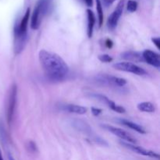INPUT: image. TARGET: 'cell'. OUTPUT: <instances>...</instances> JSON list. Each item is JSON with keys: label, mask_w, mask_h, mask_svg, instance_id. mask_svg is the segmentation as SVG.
<instances>
[{"label": "cell", "mask_w": 160, "mask_h": 160, "mask_svg": "<svg viewBox=\"0 0 160 160\" xmlns=\"http://www.w3.org/2000/svg\"><path fill=\"white\" fill-rule=\"evenodd\" d=\"M38 58L44 74L48 81L60 82L67 78L70 69L60 56L45 49H42L39 52Z\"/></svg>", "instance_id": "obj_1"}, {"label": "cell", "mask_w": 160, "mask_h": 160, "mask_svg": "<svg viewBox=\"0 0 160 160\" xmlns=\"http://www.w3.org/2000/svg\"><path fill=\"white\" fill-rule=\"evenodd\" d=\"M49 7L48 0H39L34 9L31 16V28L33 30H38L40 27L41 22L44 16L48 12Z\"/></svg>", "instance_id": "obj_2"}, {"label": "cell", "mask_w": 160, "mask_h": 160, "mask_svg": "<svg viewBox=\"0 0 160 160\" xmlns=\"http://www.w3.org/2000/svg\"><path fill=\"white\" fill-rule=\"evenodd\" d=\"M95 81L98 84L102 85L114 86V87H123L127 84V81L124 78L108 74L97 75L95 78Z\"/></svg>", "instance_id": "obj_3"}, {"label": "cell", "mask_w": 160, "mask_h": 160, "mask_svg": "<svg viewBox=\"0 0 160 160\" xmlns=\"http://www.w3.org/2000/svg\"><path fill=\"white\" fill-rule=\"evenodd\" d=\"M17 100V86L16 84H13L10 88V91L9 93V98H8L7 102V109H6V117H7V122L10 124L13 119L14 113H15L16 104Z\"/></svg>", "instance_id": "obj_4"}, {"label": "cell", "mask_w": 160, "mask_h": 160, "mask_svg": "<svg viewBox=\"0 0 160 160\" xmlns=\"http://www.w3.org/2000/svg\"><path fill=\"white\" fill-rule=\"evenodd\" d=\"M114 69L120 71L128 72V73H134L135 75L138 76H144L147 74V72L145 69L139 66L136 65L134 62H120L115 63L113 65Z\"/></svg>", "instance_id": "obj_5"}, {"label": "cell", "mask_w": 160, "mask_h": 160, "mask_svg": "<svg viewBox=\"0 0 160 160\" xmlns=\"http://www.w3.org/2000/svg\"><path fill=\"white\" fill-rule=\"evenodd\" d=\"M73 125L77 130H78V131H81V132L84 133V134H86V135L88 136L89 138H92V140L95 142H96V143H101L102 145H106V142H105V141H103L100 137L95 135V134L93 132V131H92V128H90V126H89L87 123L83 121V120H75L73 123Z\"/></svg>", "instance_id": "obj_6"}, {"label": "cell", "mask_w": 160, "mask_h": 160, "mask_svg": "<svg viewBox=\"0 0 160 160\" xmlns=\"http://www.w3.org/2000/svg\"><path fill=\"white\" fill-rule=\"evenodd\" d=\"M102 128L105 129L107 130L108 131L111 132L112 134H113L114 135H116L117 137L120 138V139L123 140L124 142H128L130 144H136L138 142L137 139L134 138L132 135L128 133L127 131H123V129H120L119 128H116V127L110 126V125H102Z\"/></svg>", "instance_id": "obj_7"}, {"label": "cell", "mask_w": 160, "mask_h": 160, "mask_svg": "<svg viewBox=\"0 0 160 160\" xmlns=\"http://www.w3.org/2000/svg\"><path fill=\"white\" fill-rule=\"evenodd\" d=\"M123 6H124V2H123V0H121L118 3L115 10L109 17L107 20V26L109 30H114L117 28L119 20H120V17H121L122 13H123Z\"/></svg>", "instance_id": "obj_8"}, {"label": "cell", "mask_w": 160, "mask_h": 160, "mask_svg": "<svg viewBox=\"0 0 160 160\" xmlns=\"http://www.w3.org/2000/svg\"><path fill=\"white\" fill-rule=\"evenodd\" d=\"M91 97L92 98H95V99L98 100L101 102L104 103L106 106H108V107L110 108L112 110L115 111V112H119V113H123V112H126V109L125 108H123V106H118V105L116 104L113 101H112L111 99H109L107 96L104 95H102V94L98 93H93L90 95Z\"/></svg>", "instance_id": "obj_9"}, {"label": "cell", "mask_w": 160, "mask_h": 160, "mask_svg": "<svg viewBox=\"0 0 160 160\" xmlns=\"http://www.w3.org/2000/svg\"><path fill=\"white\" fill-rule=\"evenodd\" d=\"M120 143H121L122 145H123L124 147L128 148V149L134 152L138 153V154L142 155V156H148V157L156 158V159H159V155L158 154V153L155 152L153 151H151V150L146 149V148H143V147L138 146V145H134V144H130L128 143V142H123V141H121Z\"/></svg>", "instance_id": "obj_10"}, {"label": "cell", "mask_w": 160, "mask_h": 160, "mask_svg": "<svg viewBox=\"0 0 160 160\" xmlns=\"http://www.w3.org/2000/svg\"><path fill=\"white\" fill-rule=\"evenodd\" d=\"M142 58L143 60L149 65L156 68L160 67V56L159 53L152 50L146 49L142 53Z\"/></svg>", "instance_id": "obj_11"}, {"label": "cell", "mask_w": 160, "mask_h": 160, "mask_svg": "<svg viewBox=\"0 0 160 160\" xmlns=\"http://www.w3.org/2000/svg\"><path fill=\"white\" fill-rule=\"evenodd\" d=\"M28 34H21L14 31V52L18 55L21 52L26 45Z\"/></svg>", "instance_id": "obj_12"}, {"label": "cell", "mask_w": 160, "mask_h": 160, "mask_svg": "<svg viewBox=\"0 0 160 160\" xmlns=\"http://www.w3.org/2000/svg\"><path fill=\"white\" fill-rule=\"evenodd\" d=\"M122 59L128 60V62H143V58H142V54L138 52L134 51H128L124 52L121 54Z\"/></svg>", "instance_id": "obj_13"}, {"label": "cell", "mask_w": 160, "mask_h": 160, "mask_svg": "<svg viewBox=\"0 0 160 160\" xmlns=\"http://www.w3.org/2000/svg\"><path fill=\"white\" fill-rule=\"evenodd\" d=\"M87 17H88V31L87 34L89 38L92 37L94 31V27L95 23V16L92 9H87Z\"/></svg>", "instance_id": "obj_14"}, {"label": "cell", "mask_w": 160, "mask_h": 160, "mask_svg": "<svg viewBox=\"0 0 160 160\" xmlns=\"http://www.w3.org/2000/svg\"><path fill=\"white\" fill-rule=\"evenodd\" d=\"M120 122L122 123V124L124 125V126L134 130V131H135L136 132L139 133V134H145V133H146V131H145V129L143 128V127L138 124V123H134V122L131 121V120H125V119H120Z\"/></svg>", "instance_id": "obj_15"}, {"label": "cell", "mask_w": 160, "mask_h": 160, "mask_svg": "<svg viewBox=\"0 0 160 160\" xmlns=\"http://www.w3.org/2000/svg\"><path fill=\"white\" fill-rule=\"evenodd\" d=\"M64 109L70 113L78 114V115H84L87 112V109L84 106H78V105L70 104L64 106Z\"/></svg>", "instance_id": "obj_16"}, {"label": "cell", "mask_w": 160, "mask_h": 160, "mask_svg": "<svg viewBox=\"0 0 160 160\" xmlns=\"http://www.w3.org/2000/svg\"><path fill=\"white\" fill-rule=\"evenodd\" d=\"M138 110L144 112H153L156 110L154 104H152L150 102H143L139 103L137 106Z\"/></svg>", "instance_id": "obj_17"}, {"label": "cell", "mask_w": 160, "mask_h": 160, "mask_svg": "<svg viewBox=\"0 0 160 160\" xmlns=\"http://www.w3.org/2000/svg\"><path fill=\"white\" fill-rule=\"evenodd\" d=\"M96 1V9L98 13V20L99 27H101L103 23V9L102 4L101 3V0H95Z\"/></svg>", "instance_id": "obj_18"}, {"label": "cell", "mask_w": 160, "mask_h": 160, "mask_svg": "<svg viewBox=\"0 0 160 160\" xmlns=\"http://www.w3.org/2000/svg\"><path fill=\"white\" fill-rule=\"evenodd\" d=\"M138 2L134 0H129L128 2V5H127V9H128V11H129L130 12H134L137 10L138 9Z\"/></svg>", "instance_id": "obj_19"}, {"label": "cell", "mask_w": 160, "mask_h": 160, "mask_svg": "<svg viewBox=\"0 0 160 160\" xmlns=\"http://www.w3.org/2000/svg\"><path fill=\"white\" fill-rule=\"evenodd\" d=\"M98 59H99L101 62H106V63H108V62H110L113 60V58L112 56H110L108 54H102V55H99L98 56Z\"/></svg>", "instance_id": "obj_20"}, {"label": "cell", "mask_w": 160, "mask_h": 160, "mask_svg": "<svg viewBox=\"0 0 160 160\" xmlns=\"http://www.w3.org/2000/svg\"><path fill=\"white\" fill-rule=\"evenodd\" d=\"M102 110L101 109H98V108H95V107H92V112L95 117H98L99 116L100 114L102 113Z\"/></svg>", "instance_id": "obj_21"}, {"label": "cell", "mask_w": 160, "mask_h": 160, "mask_svg": "<svg viewBox=\"0 0 160 160\" xmlns=\"http://www.w3.org/2000/svg\"><path fill=\"white\" fill-rule=\"evenodd\" d=\"M152 42L153 44L156 45V48H157L158 49H159L160 48V38H152Z\"/></svg>", "instance_id": "obj_22"}, {"label": "cell", "mask_w": 160, "mask_h": 160, "mask_svg": "<svg viewBox=\"0 0 160 160\" xmlns=\"http://www.w3.org/2000/svg\"><path fill=\"white\" fill-rule=\"evenodd\" d=\"M116 0H102L101 3L102 4L103 3V5H104L106 7H109V6H110Z\"/></svg>", "instance_id": "obj_23"}, {"label": "cell", "mask_w": 160, "mask_h": 160, "mask_svg": "<svg viewBox=\"0 0 160 160\" xmlns=\"http://www.w3.org/2000/svg\"><path fill=\"white\" fill-rule=\"evenodd\" d=\"M28 145H29V149H30V151L34 152H35L38 150L37 147H36L35 143H34V142H30L29 143H28Z\"/></svg>", "instance_id": "obj_24"}, {"label": "cell", "mask_w": 160, "mask_h": 160, "mask_svg": "<svg viewBox=\"0 0 160 160\" xmlns=\"http://www.w3.org/2000/svg\"><path fill=\"white\" fill-rule=\"evenodd\" d=\"M105 45H106V46L108 48H111L112 47V45H113V43H112V40L108 38L105 41Z\"/></svg>", "instance_id": "obj_25"}, {"label": "cell", "mask_w": 160, "mask_h": 160, "mask_svg": "<svg viewBox=\"0 0 160 160\" xmlns=\"http://www.w3.org/2000/svg\"><path fill=\"white\" fill-rule=\"evenodd\" d=\"M83 1L85 3L86 6H88V7H91L93 5V0H83Z\"/></svg>", "instance_id": "obj_26"}, {"label": "cell", "mask_w": 160, "mask_h": 160, "mask_svg": "<svg viewBox=\"0 0 160 160\" xmlns=\"http://www.w3.org/2000/svg\"><path fill=\"white\" fill-rule=\"evenodd\" d=\"M9 160H14L13 158H12V156H10V155H9Z\"/></svg>", "instance_id": "obj_27"}, {"label": "cell", "mask_w": 160, "mask_h": 160, "mask_svg": "<svg viewBox=\"0 0 160 160\" xmlns=\"http://www.w3.org/2000/svg\"><path fill=\"white\" fill-rule=\"evenodd\" d=\"M0 160H3L2 156V154H1V152H0Z\"/></svg>", "instance_id": "obj_28"}]
</instances>
